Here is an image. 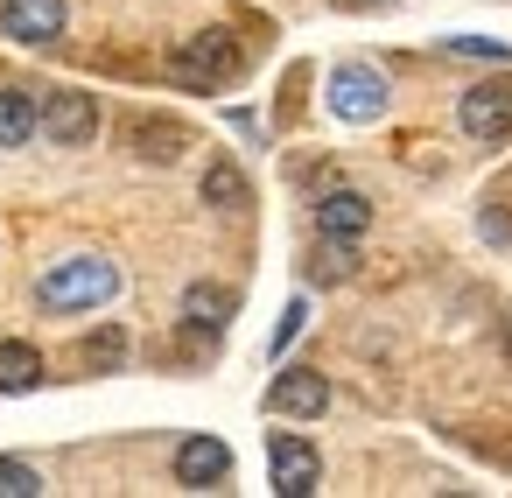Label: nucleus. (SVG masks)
I'll return each mask as SVG.
<instances>
[{
	"instance_id": "obj_1",
	"label": "nucleus",
	"mask_w": 512,
	"mask_h": 498,
	"mask_svg": "<svg viewBox=\"0 0 512 498\" xmlns=\"http://www.w3.org/2000/svg\"><path fill=\"white\" fill-rule=\"evenodd\" d=\"M120 295V267L106 260V253H71V260H57L43 281H36V302L43 309H106Z\"/></svg>"
},
{
	"instance_id": "obj_2",
	"label": "nucleus",
	"mask_w": 512,
	"mask_h": 498,
	"mask_svg": "<svg viewBox=\"0 0 512 498\" xmlns=\"http://www.w3.org/2000/svg\"><path fill=\"white\" fill-rule=\"evenodd\" d=\"M239 71H246V50H239L225 29L183 36V43L169 50V85H183V92H218V85H232Z\"/></svg>"
},
{
	"instance_id": "obj_3",
	"label": "nucleus",
	"mask_w": 512,
	"mask_h": 498,
	"mask_svg": "<svg viewBox=\"0 0 512 498\" xmlns=\"http://www.w3.org/2000/svg\"><path fill=\"white\" fill-rule=\"evenodd\" d=\"M386 106H393L386 71H372V64H337V71H330V113H337V120L372 127V120H386Z\"/></svg>"
},
{
	"instance_id": "obj_4",
	"label": "nucleus",
	"mask_w": 512,
	"mask_h": 498,
	"mask_svg": "<svg viewBox=\"0 0 512 498\" xmlns=\"http://www.w3.org/2000/svg\"><path fill=\"white\" fill-rule=\"evenodd\" d=\"M456 127H463L470 141L498 148V141L512 134V78H484V85H470V92L456 99Z\"/></svg>"
},
{
	"instance_id": "obj_5",
	"label": "nucleus",
	"mask_w": 512,
	"mask_h": 498,
	"mask_svg": "<svg viewBox=\"0 0 512 498\" xmlns=\"http://www.w3.org/2000/svg\"><path fill=\"white\" fill-rule=\"evenodd\" d=\"M92 134H99V99L78 85H57L43 99V141L50 148H92Z\"/></svg>"
},
{
	"instance_id": "obj_6",
	"label": "nucleus",
	"mask_w": 512,
	"mask_h": 498,
	"mask_svg": "<svg viewBox=\"0 0 512 498\" xmlns=\"http://www.w3.org/2000/svg\"><path fill=\"white\" fill-rule=\"evenodd\" d=\"M267 477H274L281 498H309V491L323 484L316 442H302V435H267Z\"/></svg>"
},
{
	"instance_id": "obj_7",
	"label": "nucleus",
	"mask_w": 512,
	"mask_h": 498,
	"mask_svg": "<svg viewBox=\"0 0 512 498\" xmlns=\"http://www.w3.org/2000/svg\"><path fill=\"white\" fill-rule=\"evenodd\" d=\"M330 407V379L316 365H288L274 386H267V414H288V421H316Z\"/></svg>"
},
{
	"instance_id": "obj_8",
	"label": "nucleus",
	"mask_w": 512,
	"mask_h": 498,
	"mask_svg": "<svg viewBox=\"0 0 512 498\" xmlns=\"http://www.w3.org/2000/svg\"><path fill=\"white\" fill-rule=\"evenodd\" d=\"M232 477V449L218 435H183L176 442V484L183 491H218Z\"/></svg>"
},
{
	"instance_id": "obj_9",
	"label": "nucleus",
	"mask_w": 512,
	"mask_h": 498,
	"mask_svg": "<svg viewBox=\"0 0 512 498\" xmlns=\"http://www.w3.org/2000/svg\"><path fill=\"white\" fill-rule=\"evenodd\" d=\"M0 36H15V43H57L64 36V0H0Z\"/></svg>"
},
{
	"instance_id": "obj_10",
	"label": "nucleus",
	"mask_w": 512,
	"mask_h": 498,
	"mask_svg": "<svg viewBox=\"0 0 512 498\" xmlns=\"http://www.w3.org/2000/svg\"><path fill=\"white\" fill-rule=\"evenodd\" d=\"M316 232L323 239H365L372 232V204L358 190H323L316 197Z\"/></svg>"
},
{
	"instance_id": "obj_11",
	"label": "nucleus",
	"mask_w": 512,
	"mask_h": 498,
	"mask_svg": "<svg viewBox=\"0 0 512 498\" xmlns=\"http://www.w3.org/2000/svg\"><path fill=\"white\" fill-rule=\"evenodd\" d=\"M232 309H239V302H232V288H211V281L183 288V330H190V337H204V344H211V337H225Z\"/></svg>"
},
{
	"instance_id": "obj_12",
	"label": "nucleus",
	"mask_w": 512,
	"mask_h": 498,
	"mask_svg": "<svg viewBox=\"0 0 512 498\" xmlns=\"http://www.w3.org/2000/svg\"><path fill=\"white\" fill-rule=\"evenodd\" d=\"M43 134V99L29 85H0V148H29Z\"/></svg>"
},
{
	"instance_id": "obj_13",
	"label": "nucleus",
	"mask_w": 512,
	"mask_h": 498,
	"mask_svg": "<svg viewBox=\"0 0 512 498\" xmlns=\"http://www.w3.org/2000/svg\"><path fill=\"white\" fill-rule=\"evenodd\" d=\"M36 386H43V351L8 337L0 344V393H36Z\"/></svg>"
},
{
	"instance_id": "obj_14",
	"label": "nucleus",
	"mask_w": 512,
	"mask_h": 498,
	"mask_svg": "<svg viewBox=\"0 0 512 498\" xmlns=\"http://www.w3.org/2000/svg\"><path fill=\"white\" fill-rule=\"evenodd\" d=\"M183 141H190V134H183L176 120H141V127H134V155H141V162H176Z\"/></svg>"
},
{
	"instance_id": "obj_15",
	"label": "nucleus",
	"mask_w": 512,
	"mask_h": 498,
	"mask_svg": "<svg viewBox=\"0 0 512 498\" xmlns=\"http://www.w3.org/2000/svg\"><path fill=\"white\" fill-rule=\"evenodd\" d=\"M204 204H211V211H246L253 190H246V176H239L232 162H211V169H204Z\"/></svg>"
},
{
	"instance_id": "obj_16",
	"label": "nucleus",
	"mask_w": 512,
	"mask_h": 498,
	"mask_svg": "<svg viewBox=\"0 0 512 498\" xmlns=\"http://www.w3.org/2000/svg\"><path fill=\"white\" fill-rule=\"evenodd\" d=\"M43 491V470L22 463V456H0V498H36Z\"/></svg>"
},
{
	"instance_id": "obj_17",
	"label": "nucleus",
	"mask_w": 512,
	"mask_h": 498,
	"mask_svg": "<svg viewBox=\"0 0 512 498\" xmlns=\"http://www.w3.org/2000/svg\"><path fill=\"white\" fill-rule=\"evenodd\" d=\"M316 281H351V239H323V253L309 260Z\"/></svg>"
},
{
	"instance_id": "obj_18",
	"label": "nucleus",
	"mask_w": 512,
	"mask_h": 498,
	"mask_svg": "<svg viewBox=\"0 0 512 498\" xmlns=\"http://www.w3.org/2000/svg\"><path fill=\"white\" fill-rule=\"evenodd\" d=\"M127 358V337L120 330H99V337H85V365H99V372H113Z\"/></svg>"
},
{
	"instance_id": "obj_19",
	"label": "nucleus",
	"mask_w": 512,
	"mask_h": 498,
	"mask_svg": "<svg viewBox=\"0 0 512 498\" xmlns=\"http://www.w3.org/2000/svg\"><path fill=\"white\" fill-rule=\"evenodd\" d=\"M477 232H484L491 246H512V218H505V211H484V218H477Z\"/></svg>"
},
{
	"instance_id": "obj_20",
	"label": "nucleus",
	"mask_w": 512,
	"mask_h": 498,
	"mask_svg": "<svg viewBox=\"0 0 512 498\" xmlns=\"http://www.w3.org/2000/svg\"><path fill=\"white\" fill-rule=\"evenodd\" d=\"M302 316H309V309H302V302H295V309H288V316H281V330H274V351H281V344H288V337H295V330H302Z\"/></svg>"
},
{
	"instance_id": "obj_21",
	"label": "nucleus",
	"mask_w": 512,
	"mask_h": 498,
	"mask_svg": "<svg viewBox=\"0 0 512 498\" xmlns=\"http://www.w3.org/2000/svg\"><path fill=\"white\" fill-rule=\"evenodd\" d=\"M498 337H505V358H512V309H505V323H498Z\"/></svg>"
}]
</instances>
